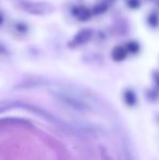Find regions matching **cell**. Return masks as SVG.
Listing matches in <instances>:
<instances>
[{"mask_svg": "<svg viewBox=\"0 0 159 160\" xmlns=\"http://www.w3.org/2000/svg\"><path fill=\"white\" fill-rule=\"evenodd\" d=\"M6 53H7V48L3 45L0 44V55H6Z\"/></svg>", "mask_w": 159, "mask_h": 160, "instance_id": "cell-4", "label": "cell"}, {"mask_svg": "<svg viewBox=\"0 0 159 160\" xmlns=\"http://www.w3.org/2000/svg\"><path fill=\"white\" fill-rule=\"evenodd\" d=\"M3 15H2V13L1 12H0V25H1V24L2 23H3Z\"/></svg>", "mask_w": 159, "mask_h": 160, "instance_id": "cell-5", "label": "cell"}, {"mask_svg": "<svg viewBox=\"0 0 159 160\" xmlns=\"http://www.w3.org/2000/svg\"><path fill=\"white\" fill-rule=\"evenodd\" d=\"M77 12H79L77 17H79L80 20H86L87 18L89 17L88 10H86V9H84V8H80L79 10H77Z\"/></svg>", "mask_w": 159, "mask_h": 160, "instance_id": "cell-3", "label": "cell"}, {"mask_svg": "<svg viewBox=\"0 0 159 160\" xmlns=\"http://www.w3.org/2000/svg\"><path fill=\"white\" fill-rule=\"evenodd\" d=\"M92 32L89 30H83L79 32L75 35L74 39H73V42H74V46H79V45H82L84 42H86L87 40L91 38Z\"/></svg>", "mask_w": 159, "mask_h": 160, "instance_id": "cell-1", "label": "cell"}, {"mask_svg": "<svg viewBox=\"0 0 159 160\" xmlns=\"http://www.w3.org/2000/svg\"><path fill=\"white\" fill-rule=\"evenodd\" d=\"M125 57H127V49L123 48V47L118 46L112 50V58L116 61H121Z\"/></svg>", "mask_w": 159, "mask_h": 160, "instance_id": "cell-2", "label": "cell"}]
</instances>
